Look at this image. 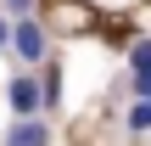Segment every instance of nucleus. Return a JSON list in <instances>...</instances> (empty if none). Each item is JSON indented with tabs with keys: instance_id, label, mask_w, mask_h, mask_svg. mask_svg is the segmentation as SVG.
I'll use <instances>...</instances> for the list:
<instances>
[{
	"instance_id": "obj_1",
	"label": "nucleus",
	"mask_w": 151,
	"mask_h": 146,
	"mask_svg": "<svg viewBox=\"0 0 151 146\" xmlns=\"http://www.w3.org/2000/svg\"><path fill=\"white\" fill-rule=\"evenodd\" d=\"M11 56L22 68H39L45 62V28H39V17H17L11 23Z\"/></svg>"
},
{
	"instance_id": "obj_2",
	"label": "nucleus",
	"mask_w": 151,
	"mask_h": 146,
	"mask_svg": "<svg viewBox=\"0 0 151 146\" xmlns=\"http://www.w3.org/2000/svg\"><path fill=\"white\" fill-rule=\"evenodd\" d=\"M6 96H11V113H17V118H39V107H45V90H39L34 73H17Z\"/></svg>"
},
{
	"instance_id": "obj_3",
	"label": "nucleus",
	"mask_w": 151,
	"mask_h": 146,
	"mask_svg": "<svg viewBox=\"0 0 151 146\" xmlns=\"http://www.w3.org/2000/svg\"><path fill=\"white\" fill-rule=\"evenodd\" d=\"M6 146H50V124L45 118H17L6 129Z\"/></svg>"
},
{
	"instance_id": "obj_4",
	"label": "nucleus",
	"mask_w": 151,
	"mask_h": 146,
	"mask_svg": "<svg viewBox=\"0 0 151 146\" xmlns=\"http://www.w3.org/2000/svg\"><path fill=\"white\" fill-rule=\"evenodd\" d=\"M123 124H129L134 135H146V129H151V96H140V101L129 107V118H123Z\"/></svg>"
},
{
	"instance_id": "obj_5",
	"label": "nucleus",
	"mask_w": 151,
	"mask_h": 146,
	"mask_svg": "<svg viewBox=\"0 0 151 146\" xmlns=\"http://www.w3.org/2000/svg\"><path fill=\"white\" fill-rule=\"evenodd\" d=\"M39 90H45V107H56V96H62V73H56V68H45Z\"/></svg>"
},
{
	"instance_id": "obj_6",
	"label": "nucleus",
	"mask_w": 151,
	"mask_h": 146,
	"mask_svg": "<svg viewBox=\"0 0 151 146\" xmlns=\"http://www.w3.org/2000/svg\"><path fill=\"white\" fill-rule=\"evenodd\" d=\"M129 68H134V73H151V39H140V45L129 51Z\"/></svg>"
},
{
	"instance_id": "obj_7",
	"label": "nucleus",
	"mask_w": 151,
	"mask_h": 146,
	"mask_svg": "<svg viewBox=\"0 0 151 146\" xmlns=\"http://www.w3.org/2000/svg\"><path fill=\"white\" fill-rule=\"evenodd\" d=\"M0 11L17 23V17H34V0H0Z\"/></svg>"
},
{
	"instance_id": "obj_8",
	"label": "nucleus",
	"mask_w": 151,
	"mask_h": 146,
	"mask_svg": "<svg viewBox=\"0 0 151 146\" xmlns=\"http://www.w3.org/2000/svg\"><path fill=\"white\" fill-rule=\"evenodd\" d=\"M0 51H11V17H0Z\"/></svg>"
}]
</instances>
